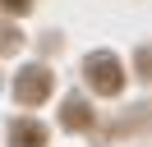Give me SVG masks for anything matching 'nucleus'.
<instances>
[{
    "label": "nucleus",
    "mask_w": 152,
    "mask_h": 147,
    "mask_svg": "<svg viewBox=\"0 0 152 147\" xmlns=\"http://www.w3.org/2000/svg\"><path fill=\"white\" fill-rule=\"evenodd\" d=\"M83 74H88V83H92V92H97V97H120V87H124V69H120V60H115L111 51L88 55Z\"/></svg>",
    "instance_id": "f257e3e1"
},
{
    "label": "nucleus",
    "mask_w": 152,
    "mask_h": 147,
    "mask_svg": "<svg viewBox=\"0 0 152 147\" xmlns=\"http://www.w3.org/2000/svg\"><path fill=\"white\" fill-rule=\"evenodd\" d=\"M14 97H19L23 106H42V101L51 97V74L42 69V64H32V69H23L19 78H14Z\"/></svg>",
    "instance_id": "f03ea898"
},
{
    "label": "nucleus",
    "mask_w": 152,
    "mask_h": 147,
    "mask_svg": "<svg viewBox=\"0 0 152 147\" xmlns=\"http://www.w3.org/2000/svg\"><path fill=\"white\" fill-rule=\"evenodd\" d=\"M10 147H46V129L37 119H14L10 124Z\"/></svg>",
    "instance_id": "7ed1b4c3"
},
{
    "label": "nucleus",
    "mask_w": 152,
    "mask_h": 147,
    "mask_svg": "<svg viewBox=\"0 0 152 147\" xmlns=\"http://www.w3.org/2000/svg\"><path fill=\"white\" fill-rule=\"evenodd\" d=\"M60 124L74 129V133L92 129V110H88V101H83V97H69V101H65V110H60Z\"/></svg>",
    "instance_id": "20e7f679"
},
{
    "label": "nucleus",
    "mask_w": 152,
    "mask_h": 147,
    "mask_svg": "<svg viewBox=\"0 0 152 147\" xmlns=\"http://www.w3.org/2000/svg\"><path fill=\"white\" fill-rule=\"evenodd\" d=\"M138 78H152V51H148V46L138 51Z\"/></svg>",
    "instance_id": "39448f33"
},
{
    "label": "nucleus",
    "mask_w": 152,
    "mask_h": 147,
    "mask_svg": "<svg viewBox=\"0 0 152 147\" xmlns=\"http://www.w3.org/2000/svg\"><path fill=\"white\" fill-rule=\"evenodd\" d=\"M5 9H10V14H28L32 0H5Z\"/></svg>",
    "instance_id": "423d86ee"
}]
</instances>
